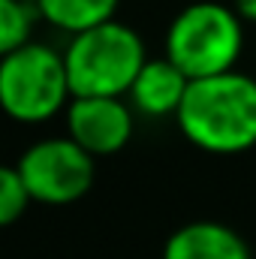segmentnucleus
<instances>
[{"label": "nucleus", "instance_id": "nucleus-1", "mask_svg": "<svg viewBox=\"0 0 256 259\" xmlns=\"http://www.w3.org/2000/svg\"><path fill=\"white\" fill-rule=\"evenodd\" d=\"M175 121L205 154L250 151L256 148V78L238 69L190 78Z\"/></svg>", "mask_w": 256, "mask_h": 259}, {"label": "nucleus", "instance_id": "nucleus-2", "mask_svg": "<svg viewBox=\"0 0 256 259\" xmlns=\"http://www.w3.org/2000/svg\"><path fill=\"white\" fill-rule=\"evenodd\" d=\"M145 61L142 36L118 18L72 33L64 49L72 97H127Z\"/></svg>", "mask_w": 256, "mask_h": 259}, {"label": "nucleus", "instance_id": "nucleus-3", "mask_svg": "<svg viewBox=\"0 0 256 259\" xmlns=\"http://www.w3.org/2000/svg\"><path fill=\"white\" fill-rule=\"evenodd\" d=\"M244 49V18L220 0L184 6L166 30V58L187 78L235 69Z\"/></svg>", "mask_w": 256, "mask_h": 259}, {"label": "nucleus", "instance_id": "nucleus-4", "mask_svg": "<svg viewBox=\"0 0 256 259\" xmlns=\"http://www.w3.org/2000/svg\"><path fill=\"white\" fill-rule=\"evenodd\" d=\"M72 100L64 52L24 42L0 58V112L18 124H46Z\"/></svg>", "mask_w": 256, "mask_h": 259}, {"label": "nucleus", "instance_id": "nucleus-5", "mask_svg": "<svg viewBox=\"0 0 256 259\" xmlns=\"http://www.w3.org/2000/svg\"><path fill=\"white\" fill-rule=\"evenodd\" d=\"M27 193L39 205H72L94 187L97 157L88 154L72 136H52L33 142L15 163Z\"/></svg>", "mask_w": 256, "mask_h": 259}, {"label": "nucleus", "instance_id": "nucleus-6", "mask_svg": "<svg viewBox=\"0 0 256 259\" xmlns=\"http://www.w3.org/2000/svg\"><path fill=\"white\" fill-rule=\"evenodd\" d=\"M66 136L88 154H121L133 139V106L124 97H72L64 109Z\"/></svg>", "mask_w": 256, "mask_h": 259}, {"label": "nucleus", "instance_id": "nucleus-7", "mask_svg": "<svg viewBox=\"0 0 256 259\" xmlns=\"http://www.w3.org/2000/svg\"><path fill=\"white\" fill-rule=\"evenodd\" d=\"M187 84H190V78L184 75V69L175 66L166 55L148 58L127 91L130 106H133V112L148 115V118H169V115L175 118Z\"/></svg>", "mask_w": 256, "mask_h": 259}, {"label": "nucleus", "instance_id": "nucleus-8", "mask_svg": "<svg viewBox=\"0 0 256 259\" xmlns=\"http://www.w3.org/2000/svg\"><path fill=\"white\" fill-rule=\"evenodd\" d=\"M163 259H253V253L232 226L217 220H193L166 238Z\"/></svg>", "mask_w": 256, "mask_h": 259}, {"label": "nucleus", "instance_id": "nucleus-9", "mask_svg": "<svg viewBox=\"0 0 256 259\" xmlns=\"http://www.w3.org/2000/svg\"><path fill=\"white\" fill-rule=\"evenodd\" d=\"M118 3L121 0H33L39 18L69 36L115 18Z\"/></svg>", "mask_w": 256, "mask_h": 259}, {"label": "nucleus", "instance_id": "nucleus-10", "mask_svg": "<svg viewBox=\"0 0 256 259\" xmlns=\"http://www.w3.org/2000/svg\"><path fill=\"white\" fill-rule=\"evenodd\" d=\"M36 18L39 12L33 0H0V58L30 42Z\"/></svg>", "mask_w": 256, "mask_h": 259}, {"label": "nucleus", "instance_id": "nucleus-11", "mask_svg": "<svg viewBox=\"0 0 256 259\" xmlns=\"http://www.w3.org/2000/svg\"><path fill=\"white\" fill-rule=\"evenodd\" d=\"M33 199L27 193V184L18 172V166H3L0 163V229L12 226L30 205Z\"/></svg>", "mask_w": 256, "mask_h": 259}, {"label": "nucleus", "instance_id": "nucleus-12", "mask_svg": "<svg viewBox=\"0 0 256 259\" xmlns=\"http://www.w3.org/2000/svg\"><path fill=\"white\" fill-rule=\"evenodd\" d=\"M235 12L244 21H253L256 24V0H235Z\"/></svg>", "mask_w": 256, "mask_h": 259}]
</instances>
